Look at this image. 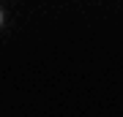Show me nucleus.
I'll use <instances>...</instances> for the list:
<instances>
[{"label":"nucleus","instance_id":"nucleus-1","mask_svg":"<svg viewBox=\"0 0 123 117\" xmlns=\"http://www.w3.org/2000/svg\"><path fill=\"white\" fill-rule=\"evenodd\" d=\"M0 25H3V11H0Z\"/></svg>","mask_w":123,"mask_h":117}]
</instances>
